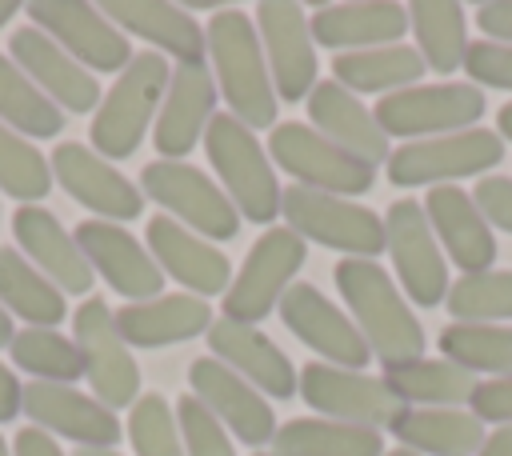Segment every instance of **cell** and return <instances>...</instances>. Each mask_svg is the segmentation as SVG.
Segmentation results:
<instances>
[{
  "label": "cell",
  "mask_w": 512,
  "mask_h": 456,
  "mask_svg": "<svg viewBox=\"0 0 512 456\" xmlns=\"http://www.w3.org/2000/svg\"><path fill=\"white\" fill-rule=\"evenodd\" d=\"M464 72L472 84H488L500 92H512V44L496 40H472L464 52Z\"/></svg>",
  "instance_id": "obj_44"
},
{
  "label": "cell",
  "mask_w": 512,
  "mask_h": 456,
  "mask_svg": "<svg viewBox=\"0 0 512 456\" xmlns=\"http://www.w3.org/2000/svg\"><path fill=\"white\" fill-rule=\"evenodd\" d=\"M12 64L60 108V112H96L100 108V84L96 76L76 64L52 36H44L36 24H24L8 40Z\"/></svg>",
  "instance_id": "obj_22"
},
{
  "label": "cell",
  "mask_w": 512,
  "mask_h": 456,
  "mask_svg": "<svg viewBox=\"0 0 512 456\" xmlns=\"http://www.w3.org/2000/svg\"><path fill=\"white\" fill-rule=\"evenodd\" d=\"M308 256V244L288 228H268L244 256L240 272L232 276L228 292H224V316L240 320V324H260L264 316H272L284 300V292L296 284V272Z\"/></svg>",
  "instance_id": "obj_7"
},
{
  "label": "cell",
  "mask_w": 512,
  "mask_h": 456,
  "mask_svg": "<svg viewBox=\"0 0 512 456\" xmlns=\"http://www.w3.org/2000/svg\"><path fill=\"white\" fill-rule=\"evenodd\" d=\"M280 216L304 244L312 240L320 248H336L356 260H372L384 252V220L348 196H328L288 184L280 196Z\"/></svg>",
  "instance_id": "obj_5"
},
{
  "label": "cell",
  "mask_w": 512,
  "mask_h": 456,
  "mask_svg": "<svg viewBox=\"0 0 512 456\" xmlns=\"http://www.w3.org/2000/svg\"><path fill=\"white\" fill-rule=\"evenodd\" d=\"M332 76L352 96L356 92L392 96V92H404V88L420 84L424 60L412 44H384V48H364V52H340L332 60Z\"/></svg>",
  "instance_id": "obj_32"
},
{
  "label": "cell",
  "mask_w": 512,
  "mask_h": 456,
  "mask_svg": "<svg viewBox=\"0 0 512 456\" xmlns=\"http://www.w3.org/2000/svg\"><path fill=\"white\" fill-rule=\"evenodd\" d=\"M472 200H476L480 216L492 228L512 232V176H488V180H480L476 192H472Z\"/></svg>",
  "instance_id": "obj_46"
},
{
  "label": "cell",
  "mask_w": 512,
  "mask_h": 456,
  "mask_svg": "<svg viewBox=\"0 0 512 456\" xmlns=\"http://www.w3.org/2000/svg\"><path fill=\"white\" fill-rule=\"evenodd\" d=\"M384 456H416V452H408V448H392V452H384Z\"/></svg>",
  "instance_id": "obj_55"
},
{
  "label": "cell",
  "mask_w": 512,
  "mask_h": 456,
  "mask_svg": "<svg viewBox=\"0 0 512 456\" xmlns=\"http://www.w3.org/2000/svg\"><path fill=\"white\" fill-rule=\"evenodd\" d=\"M8 352L20 372H32V380L44 384H76L84 376V356L76 340L60 336L56 328H20Z\"/></svg>",
  "instance_id": "obj_39"
},
{
  "label": "cell",
  "mask_w": 512,
  "mask_h": 456,
  "mask_svg": "<svg viewBox=\"0 0 512 456\" xmlns=\"http://www.w3.org/2000/svg\"><path fill=\"white\" fill-rule=\"evenodd\" d=\"M52 164L40 148H32V140H24L20 132H12L8 124H0V192H8L12 200L36 204L48 196L52 188Z\"/></svg>",
  "instance_id": "obj_41"
},
{
  "label": "cell",
  "mask_w": 512,
  "mask_h": 456,
  "mask_svg": "<svg viewBox=\"0 0 512 456\" xmlns=\"http://www.w3.org/2000/svg\"><path fill=\"white\" fill-rule=\"evenodd\" d=\"M208 68L212 80L228 104V112L256 128H276V88L268 76V60L256 36V20H248L240 8H220L204 28Z\"/></svg>",
  "instance_id": "obj_2"
},
{
  "label": "cell",
  "mask_w": 512,
  "mask_h": 456,
  "mask_svg": "<svg viewBox=\"0 0 512 456\" xmlns=\"http://www.w3.org/2000/svg\"><path fill=\"white\" fill-rule=\"evenodd\" d=\"M372 116L384 136H404V140L452 136L480 124L484 92L476 84H412L404 92L380 96Z\"/></svg>",
  "instance_id": "obj_10"
},
{
  "label": "cell",
  "mask_w": 512,
  "mask_h": 456,
  "mask_svg": "<svg viewBox=\"0 0 512 456\" xmlns=\"http://www.w3.org/2000/svg\"><path fill=\"white\" fill-rule=\"evenodd\" d=\"M504 160V140L488 128H468L432 140H408L388 156V180L400 188H440L464 176H480Z\"/></svg>",
  "instance_id": "obj_8"
},
{
  "label": "cell",
  "mask_w": 512,
  "mask_h": 456,
  "mask_svg": "<svg viewBox=\"0 0 512 456\" xmlns=\"http://www.w3.org/2000/svg\"><path fill=\"white\" fill-rule=\"evenodd\" d=\"M476 24L488 40L512 44V0H488L476 8Z\"/></svg>",
  "instance_id": "obj_47"
},
{
  "label": "cell",
  "mask_w": 512,
  "mask_h": 456,
  "mask_svg": "<svg viewBox=\"0 0 512 456\" xmlns=\"http://www.w3.org/2000/svg\"><path fill=\"white\" fill-rule=\"evenodd\" d=\"M0 456H12V448H8V440L0 436Z\"/></svg>",
  "instance_id": "obj_56"
},
{
  "label": "cell",
  "mask_w": 512,
  "mask_h": 456,
  "mask_svg": "<svg viewBox=\"0 0 512 456\" xmlns=\"http://www.w3.org/2000/svg\"><path fill=\"white\" fill-rule=\"evenodd\" d=\"M256 456H272V452H256Z\"/></svg>",
  "instance_id": "obj_57"
},
{
  "label": "cell",
  "mask_w": 512,
  "mask_h": 456,
  "mask_svg": "<svg viewBox=\"0 0 512 456\" xmlns=\"http://www.w3.org/2000/svg\"><path fill=\"white\" fill-rule=\"evenodd\" d=\"M216 96H220V88L212 80L208 60H188V64L172 68L168 92L160 100L156 128H152L160 160H184L204 140V132L216 116Z\"/></svg>",
  "instance_id": "obj_20"
},
{
  "label": "cell",
  "mask_w": 512,
  "mask_h": 456,
  "mask_svg": "<svg viewBox=\"0 0 512 456\" xmlns=\"http://www.w3.org/2000/svg\"><path fill=\"white\" fill-rule=\"evenodd\" d=\"M256 36L268 60L276 100H308V92L316 88V40L304 8L288 0L256 4Z\"/></svg>",
  "instance_id": "obj_16"
},
{
  "label": "cell",
  "mask_w": 512,
  "mask_h": 456,
  "mask_svg": "<svg viewBox=\"0 0 512 456\" xmlns=\"http://www.w3.org/2000/svg\"><path fill=\"white\" fill-rule=\"evenodd\" d=\"M468 412L480 420V424H512V376H492V380H480L472 400H468Z\"/></svg>",
  "instance_id": "obj_45"
},
{
  "label": "cell",
  "mask_w": 512,
  "mask_h": 456,
  "mask_svg": "<svg viewBox=\"0 0 512 456\" xmlns=\"http://www.w3.org/2000/svg\"><path fill=\"white\" fill-rule=\"evenodd\" d=\"M20 412L32 420V428L64 436L76 448H116L124 432L112 408H104L96 396L76 392L72 384L28 380L20 396Z\"/></svg>",
  "instance_id": "obj_21"
},
{
  "label": "cell",
  "mask_w": 512,
  "mask_h": 456,
  "mask_svg": "<svg viewBox=\"0 0 512 456\" xmlns=\"http://www.w3.org/2000/svg\"><path fill=\"white\" fill-rule=\"evenodd\" d=\"M0 124L24 140H48L64 128V112L12 64L8 52H0Z\"/></svg>",
  "instance_id": "obj_37"
},
{
  "label": "cell",
  "mask_w": 512,
  "mask_h": 456,
  "mask_svg": "<svg viewBox=\"0 0 512 456\" xmlns=\"http://www.w3.org/2000/svg\"><path fill=\"white\" fill-rule=\"evenodd\" d=\"M208 348L220 364H228L236 376H244L256 392L272 396V400H288L296 396L300 372L292 368V360L284 356V348L264 336L256 324H240V320H212L208 328Z\"/></svg>",
  "instance_id": "obj_23"
},
{
  "label": "cell",
  "mask_w": 512,
  "mask_h": 456,
  "mask_svg": "<svg viewBox=\"0 0 512 456\" xmlns=\"http://www.w3.org/2000/svg\"><path fill=\"white\" fill-rule=\"evenodd\" d=\"M408 28L416 32V52L424 60V68L448 76L456 68H464V52H468V20L464 8L456 0H416L408 4Z\"/></svg>",
  "instance_id": "obj_35"
},
{
  "label": "cell",
  "mask_w": 512,
  "mask_h": 456,
  "mask_svg": "<svg viewBox=\"0 0 512 456\" xmlns=\"http://www.w3.org/2000/svg\"><path fill=\"white\" fill-rule=\"evenodd\" d=\"M28 16L88 72H124L136 56L128 36L104 16V8L88 0H36L28 4Z\"/></svg>",
  "instance_id": "obj_14"
},
{
  "label": "cell",
  "mask_w": 512,
  "mask_h": 456,
  "mask_svg": "<svg viewBox=\"0 0 512 456\" xmlns=\"http://www.w3.org/2000/svg\"><path fill=\"white\" fill-rule=\"evenodd\" d=\"M440 356L464 372L512 376V328L508 324H464L452 320L440 332Z\"/></svg>",
  "instance_id": "obj_38"
},
{
  "label": "cell",
  "mask_w": 512,
  "mask_h": 456,
  "mask_svg": "<svg viewBox=\"0 0 512 456\" xmlns=\"http://www.w3.org/2000/svg\"><path fill=\"white\" fill-rule=\"evenodd\" d=\"M476 456H512V424L488 432V440H484V448Z\"/></svg>",
  "instance_id": "obj_50"
},
{
  "label": "cell",
  "mask_w": 512,
  "mask_h": 456,
  "mask_svg": "<svg viewBox=\"0 0 512 456\" xmlns=\"http://www.w3.org/2000/svg\"><path fill=\"white\" fill-rule=\"evenodd\" d=\"M12 456H64V448L56 444V436H48L40 428H20L16 444H12Z\"/></svg>",
  "instance_id": "obj_48"
},
{
  "label": "cell",
  "mask_w": 512,
  "mask_h": 456,
  "mask_svg": "<svg viewBox=\"0 0 512 456\" xmlns=\"http://www.w3.org/2000/svg\"><path fill=\"white\" fill-rule=\"evenodd\" d=\"M16 12H20V4H16V0H0V28H4V24H8Z\"/></svg>",
  "instance_id": "obj_53"
},
{
  "label": "cell",
  "mask_w": 512,
  "mask_h": 456,
  "mask_svg": "<svg viewBox=\"0 0 512 456\" xmlns=\"http://www.w3.org/2000/svg\"><path fill=\"white\" fill-rule=\"evenodd\" d=\"M212 328V308L192 292H160L156 300L124 304L116 312V332L128 348H168Z\"/></svg>",
  "instance_id": "obj_29"
},
{
  "label": "cell",
  "mask_w": 512,
  "mask_h": 456,
  "mask_svg": "<svg viewBox=\"0 0 512 456\" xmlns=\"http://www.w3.org/2000/svg\"><path fill=\"white\" fill-rule=\"evenodd\" d=\"M388 388L404 400V404H420V408H460L472 400L476 392V376L456 368L452 360H412L400 368H384Z\"/></svg>",
  "instance_id": "obj_36"
},
{
  "label": "cell",
  "mask_w": 512,
  "mask_h": 456,
  "mask_svg": "<svg viewBox=\"0 0 512 456\" xmlns=\"http://www.w3.org/2000/svg\"><path fill=\"white\" fill-rule=\"evenodd\" d=\"M176 424H180V440H184V456H236L228 428L188 392L176 400Z\"/></svg>",
  "instance_id": "obj_43"
},
{
  "label": "cell",
  "mask_w": 512,
  "mask_h": 456,
  "mask_svg": "<svg viewBox=\"0 0 512 456\" xmlns=\"http://www.w3.org/2000/svg\"><path fill=\"white\" fill-rule=\"evenodd\" d=\"M312 40L320 48L340 52H364V48H384L400 44L408 32V8L396 0H356V4H324L312 20Z\"/></svg>",
  "instance_id": "obj_28"
},
{
  "label": "cell",
  "mask_w": 512,
  "mask_h": 456,
  "mask_svg": "<svg viewBox=\"0 0 512 456\" xmlns=\"http://www.w3.org/2000/svg\"><path fill=\"white\" fill-rule=\"evenodd\" d=\"M332 276H336L344 304L352 308V324L360 328L368 352L384 368L424 360V328H420L408 296L396 288V280L376 260L344 256L332 268Z\"/></svg>",
  "instance_id": "obj_1"
},
{
  "label": "cell",
  "mask_w": 512,
  "mask_h": 456,
  "mask_svg": "<svg viewBox=\"0 0 512 456\" xmlns=\"http://www.w3.org/2000/svg\"><path fill=\"white\" fill-rule=\"evenodd\" d=\"M280 320L284 328L320 356V364H336V368H352L364 372V364L372 360L360 328L352 324V316L344 308H336L328 296H320V288H312L308 280H296L284 300H280Z\"/></svg>",
  "instance_id": "obj_15"
},
{
  "label": "cell",
  "mask_w": 512,
  "mask_h": 456,
  "mask_svg": "<svg viewBox=\"0 0 512 456\" xmlns=\"http://www.w3.org/2000/svg\"><path fill=\"white\" fill-rule=\"evenodd\" d=\"M12 336H16V332H12V316L0 308V348H8V344H12Z\"/></svg>",
  "instance_id": "obj_52"
},
{
  "label": "cell",
  "mask_w": 512,
  "mask_h": 456,
  "mask_svg": "<svg viewBox=\"0 0 512 456\" xmlns=\"http://www.w3.org/2000/svg\"><path fill=\"white\" fill-rule=\"evenodd\" d=\"M52 180L76 200L84 204L88 212H96V220H112V224H124V220H136L144 212V192L112 168V160H104L100 152H92L88 144H60L52 148Z\"/></svg>",
  "instance_id": "obj_17"
},
{
  "label": "cell",
  "mask_w": 512,
  "mask_h": 456,
  "mask_svg": "<svg viewBox=\"0 0 512 456\" xmlns=\"http://www.w3.org/2000/svg\"><path fill=\"white\" fill-rule=\"evenodd\" d=\"M140 192L156 200L176 224L204 240H232L240 232V212L224 196L216 180H208L200 168L184 160H152L140 172Z\"/></svg>",
  "instance_id": "obj_6"
},
{
  "label": "cell",
  "mask_w": 512,
  "mask_h": 456,
  "mask_svg": "<svg viewBox=\"0 0 512 456\" xmlns=\"http://www.w3.org/2000/svg\"><path fill=\"white\" fill-rule=\"evenodd\" d=\"M128 440L136 456H184L180 424L160 392H144L128 412Z\"/></svg>",
  "instance_id": "obj_42"
},
{
  "label": "cell",
  "mask_w": 512,
  "mask_h": 456,
  "mask_svg": "<svg viewBox=\"0 0 512 456\" xmlns=\"http://www.w3.org/2000/svg\"><path fill=\"white\" fill-rule=\"evenodd\" d=\"M0 308L28 320V328H56L68 312L64 292L16 248H0Z\"/></svg>",
  "instance_id": "obj_33"
},
{
  "label": "cell",
  "mask_w": 512,
  "mask_h": 456,
  "mask_svg": "<svg viewBox=\"0 0 512 456\" xmlns=\"http://www.w3.org/2000/svg\"><path fill=\"white\" fill-rule=\"evenodd\" d=\"M168 60L160 52H136L132 64L116 76V84L100 96V108L92 116V152L104 160H128L144 132L156 124L160 100L168 92Z\"/></svg>",
  "instance_id": "obj_4"
},
{
  "label": "cell",
  "mask_w": 512,
  "mask_h": 456,
  "mask_svg": "<svg viewBox=\"0 0 512 456\" xmlns=\"http://www.w3.org/2000/svg\"><path fill=\"white\" fill-rule=\"evenodd\" d=\"M448 312L464 324H504L512 320V268H488L460 276L448 288Z\"/></svg>",
  "instance_id": "obj_40"
},
{
  "label": "cell",
  "mask_w": 512,
  "mask_h": 456,
  "mask_svg": "<svg viewBox=\"0 0 512 456\" xmlns=\"http://www.w3.org/2000/svg\"><path fill=\"white\" fill-rule=\"evenodd\" d=\"M272 456H384V436L324 416H300L276 428Z\"/></svg>",
  "instance_id": "obj_34"
},
{
  "label": "cell",
  "mask_w": 512,
  "mask_h": 456,
  "mask_svg": "<svg viewBox=\"0 0 512 456\" xmlns=\"http://www.w3.org/2000/svg\"><path fill=\"white\" fill-rule=\"evenodd\" d=\"M296 392L324 420H340V424H356L372 432L392 428L396 416L404 412V400L388 388L384 376H368V372H352V368H336L320 360H308L300 368Z\"/></svg>",
  "instance_id": "obj_13"
},
{
  "label": "cell",
  "mask_w": 512,
  "mask_h": 456,
  "mask_svg": "<svg viewBox=\"0 0 512 456\" xmlns=\"http://www.w3.org/2000/svg\"><path fill=\"white\" fill-rule=\"evenodd\" d=\"M388 432L416 456H476L488 440L468 408H404Z\"/></svg>",
  "instance_id": "obj_31"
},
{
  "label": "cell",
  "mask_w": 512,
  "mask_h": 456,
  "mask_svg": "<svg viewBox=\"0 0 512 456\" xmlns=\"http://www.w3.org/2000/svg\"><path fill=\"white\" fill-rule=\"evenodd\" d=\"M424 216H428V224H432L444 256L464 276H476V272H488L492 268V260H496V236H492V224L480 216L472 192H464L460 184L428 188Z\"/></svg>",
  "instance_id": "obj_25"
},
{
  "label": "cell",
  "mask_w": 512,
  "mask_h": 456,
  "mask_svg": "<svg viewBox=\"0 0 512 456\" xmlns=\"http://www.w3.org/2000/svg\"><path fill=\"white\" fill-rule=\"evenodd\" d=\"M72 340L84 356V380L92 384V396L112 412L132 408L140 400V368L116 332V312L100 296H88L72 312Z\"/></svg>",
  "instance_id": "obj_12"
},
{
  "label": "cell",
  "mask_w": 512,
  "mask_h": 456,
  "mask_svg": "<svg viewBox=\"0 0 512 456\" xmlns=\"http://www.w3.org/2000/svg\"><path fill=\"white\" fill-rule=\"evenodd\" d=\"M20 396H24V384L16 380V372H8V368L0 364V424L16 420V412H20Z\"/></svg>",
  "instance_id": "obj_49"
},
{
  "label": "cell",
  "mask_w": 512,
  "mask_h": 456,
  "mask_svg": "<svg viewBox=\"0 0 512 456\" xmlns=\"http://www.w3.org/2000/svg\"><path fill=\"white\" fill-rule=\"evenodd\" d=\"M12 236L20 244V252L32 260V268H40L60 292L84 296L92 288V268L76 244V236L40 204H24L12 216Z\"/></svg>",
  "instance_id": "obj_26"
},
{
  "label": "cell",
  "mask_w": 512,
  "mask_h": 456,
  "mask_svg": "<svg viewBox=\"0 0 512 456\" xmlns=\"http://www.w3.org/2000/svg\"><path fill=\"white\" fill-rule=\"evenodd\" d=\"M204 152L208 164L224 188V196L236 204V212L252 224H272L280 216V180L276 168L264 152V144L256 140V132L248 124H240L232 112L212 116L208 132H204Z\"/></svg>",
  "instance_id": "obj_3"
},
{
  "label": "cell",
  "mask_w": 512,
  "mask_h": 456,
  "mask_svg": "<svg viewBox=\"0 0 512 456\" xmlns=\"http://www.w3.org/2000/svg\"><path fill=\"white\" fill-rule=\"evenodd\" d=\"M384 248L404 296L420 308L448 300V256L416 200H392L384 212Z\"/></svg>",
  "instance_id": "obj_11"
},
{
  "label": "cell",
  "mask_w": 512,
  "mask_h": 456,
  "mask_svg": "<svg viewBox=\"0 0 512 456\" xmlns=\"http://www.w3.org/2000/svg\"><path fill=\"white\" fill-rule=\"evenodd\" d=\"M496 136H500V140H512V100L496 112Z\"/></svg>",
  "instance_id": "obj_51"
},
{
  "label": "cell",
  "mask_w": 512,
  "mask_h": 456,
  "mask_svg": "<svg viewBox=\"0 0 512 456\" xmlns=\"http://www.w3.org/2000/svg\"><path fill=\"white\" fill-rule=\"evenodd\" d=\"M268 160L284 168L300 188L328 192V196H364L376 184V168L360 164L356 156L340 152L332 140H324L312 124L288 120L268 132Z\"/></svg>",
  "instance_id": "obj_9"
},
{
  "label": "cell",
  "mask_w": 512,
  "mask_h": 456,
  "mask_svg": "<svg viewBox=\"0 0 512 456\" xmlns=\"http://www.w3.org/2000/svg\"><path fill=\"white\" fill-rule=\"evenodd\" d=\"M144 244H148L152 260L160 264V272L172 276L176 284H184L192 296L204 300V296L228 292V284H232L228 256L212 240H204V236L188 232L184 224H176L172 216H152L148 232H144Z\"/></svg>",
  "instance_id": "obj_24"
},
{
  "label": "cell",
  "mask_w": 512,
  "mask_h": 456,
  "mask_svg": "<svg viewBox=\"0 0 512 456\" xmlns=\"http://www.w3.org/2000/svg\"><path fill=\"white\" fill-rule=\"evenodd\" d=\"M104 16L124 32V36H140L148 40L160 56H176V64L188 60H204V28L188 16V8L168 4V0H108Z\"/></svg>",
  "instance_id": "obj_30"
},
{
  "label": "cell",
  "mask_w": 512,
  "mask_h": 456,
  "mask_svg": "<svg viewBox=\"0 0 512 456\" xmlns=\"http://www.w3.org/2000/svg\"><path fill=\"white\" fill-rule=\"evenodd\" d=\"M76 244L96 276L108 280L112 292H120L128 304L156 300L164 288V272L152 260L148 244H140L124 224L112 220H84L76 232Z\"/></svg>",
  "instance_id": "obj_19"
},
{
  "label": "cell",
  "mask_w": 512,
  "mask_h": 456,
  "mask_svg": "<svg viewBox=\"0 0 512 456\" xmlns=\"http://www.w3.org/2000/svg\"><path fill=\"white\" fill-rule=\"evenodd\" d=\"M188 388L192 396L228 428V436L244 440L248 448H264L276 436V416L272 404L264 400V392H256L244 376H236L228 364H220L216 356H200L188 368Z\"/></svg>",
  "instance_id": "obj_18"
},
{
  "label": "cell",
  "mask_w": 512,
  "mask_h": 456,
  "mask_svg": "<svg viewBox=\"0 0 512 456\" xmlns=\"http://www.w3.org/2000/svg\"><path fill=\"white\" fill-rule=\"evenodd\" d=\"M72 456H120L116 448H76Z\"/></svg>",
  "instance_id": "obj_54"
},
{
  "label": "cell",
  "mask_w": 512,
  "mask_h": 456,
  "mask_svg": "<svg viewBox=\"0 0 512 456\" xmlns=\"http://www.w3.org/2000/svg\"><path fill=\"white\" fill-rule=\"evenodd\" d=\"M308 116H312V128L332 140L340 152L356 156L360 164L376 168V164H388L392 148H388V136L380 132L376 116L336 80H316V88L308 92Z\"/></svg>",
  "instance_id": "obj_27"
}]
</instances>
